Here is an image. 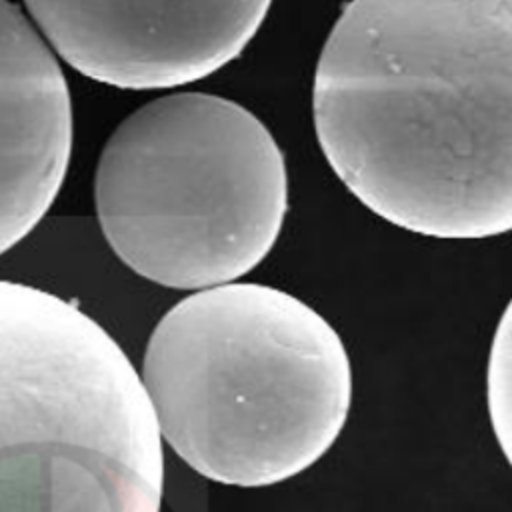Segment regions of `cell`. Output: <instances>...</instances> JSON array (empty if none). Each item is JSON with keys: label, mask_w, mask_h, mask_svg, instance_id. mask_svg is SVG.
<instances>
[{"label": "cell", "mask_w": 512, "mask_h": 512, "mask_svg": "<svg viewBox=\"0 0 512 512\" xmlns=\"http://www.w3.org/2000/svg\"><path fill=\"white\" fill-rule=\"evenodd\" d=\"M164 452L120 344L74 302L0 280V512H160Z\"/></svg>", "instance_id": "277c9868"}, {"label": "cell", "mask_w": 512, "mask_h": 512, "mask_svg": "<svg viewBox=\"0 0 512 512\" xmlns=\"http://www.w3.org/2000/svg\"><path fill=\"white\" fill-rule=\"evenodd\" d=\"M512 0H350L312 84L340 182L414 234L512 226Z\"/></svg>", "instance_id": "6da1fadb"}, {"label": "cell", "mask_w": 512, "mask_h": 512, "mask_svg": "<svg viewBox=\"0 0 512 512\" xmlns=\"http://www.w3.org/2000/svg\"><path fill=\"white\" fill-rule=\"evenodd\" d=\"M80 74L124 90L198 82L250 44L272 0H24Z\"/></svg>", "instance_id": "5b68a950"}, {"label": "cell", "mask_w": 512, "mask_h": 512, "mask_svg": "<svg viewBox=\"0 0 512 512\" xmlns=\"http://www.w3.org/2000/svg\"><path fill=\"white\" fill-rule=\"evenodd\" d=\"M72 152V102L52 50L0 0V254L48 212Z\"/></svg>", "instance_id": "8992f818"}, {"label": "cell", "mask_w": 512, "mask_h": 512, "mask_svg": "<svg viewBox=\"0 0 512 512\" xmlns=\"http://www.w3.org/2000/svg\"><path fill=\"white\" fill-rule=\"evenodd\" d=\"M140 380L170 448L204 478L244 488L312 466L352 398L338 332L300 298L256 282L174 304L150 334Z\"/></svg>", "instance_id": "7a4b0ae2"}, {"label": "cell", "mask_w": 512, "mask_h": 512, "mask_svg": "<svg viewBox=\"0 0 512 512\" xmlns=\"http://www.w3.org/2000/svg\"><path fill=\"white\" fill-rule=\"evenodd\" d=\"M94 206L108 246L132 272L166 288H214L274 248L288 212L286 160L246 106L172 92L108 136Z\"/></svg>", "instance_id": "3957f363"}]
</instances>
